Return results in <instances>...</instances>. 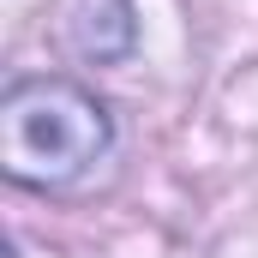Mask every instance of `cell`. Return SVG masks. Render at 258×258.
I'll return each mask as SVG.
<instances>
[{
    "label": "cell",
    "instance_id": "1",
    "mask_svg": "<svg viewBox=\"0 0 258 258\" xmlns=\"http://www.w3.org/2000/svg\"><path fill=\"white\" fill-rule=\"evenodd\" d=\"M114 156V114L72 78H18L0 102V168L18 186L66 192Z\"/></svg>",
    "mask_w": 258,
    "mask_h": 258
}]
</instances>
